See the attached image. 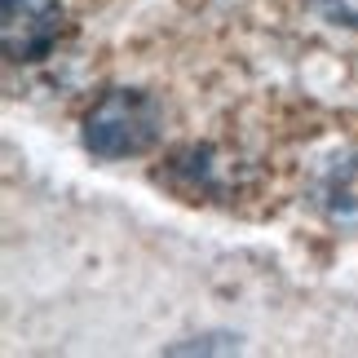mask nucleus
<instances>
[{
    "instance_id": "nucleus-3",
    "label": "nucleus",
    "mask_w": 358,
    "mask_h": 358,
    "mask_svg": "<svg viewBox=\"0 0 358 358\" xmlns=\"http://www.w3.org/2000/svg\"><path fill=\"white\" fill-rule=\"evenodd\" d=\"M314 203L332 226L358 230V146L336 150L314 177Z\"/></svg>"
},
{
    "instance_id": "nucleus-2",
    "label": "nucleus",
    "mask_w": 358,
    "mask_h": 358,
    "mask_svg": "<svg viewBox=\"0 0 358 358\" xmlns=\"http://www.w3.org/2000/svg\"><path fill=\"white\" fill-rule=\"evenodd\" d=\"M62 31V0H0V40H5L9 62H45Z\"/></svg>"
},
{
    "instance_id": "nucleus-4",
    "label": "nucleus",
    "mask_w": 358,
    "mask_h": 358,
    "mask_svg": "<svg viewBox=\"0 0 358 358\" xmlns=\"http://www.w3.org/2000/svg\"><path fill=\"white\" fill-rule=\"evenodd\" d=\"M310 5L332 27H350V31H358V0H310Z\"/></svg>"
},
{
    "instance_id": "nucleus-1",
    "label": "nucleus",
    "mask_w": 358,
    "mask_h": 358,
    "mask_svg": "<svg viewBox=\"0 0 358 358\" xmlns=\"http://www.w3.org/2000/svg\"><path fill=\"white\" fill-rule=\"evenodd\" d=\"M164 111L146 89H106L85 111L80 137L98 159H137L159 142Z\"/></svg>"
}]
</instances>
